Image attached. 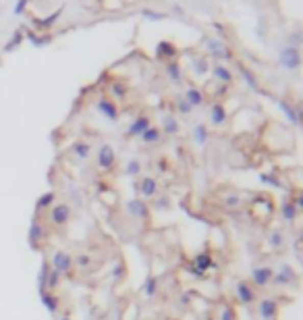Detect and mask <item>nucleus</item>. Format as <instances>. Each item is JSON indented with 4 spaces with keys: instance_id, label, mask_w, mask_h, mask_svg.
Instances as JSON below:
<instances>
[{
    "instance_id": "37",
    "label": "nucleus",
    "mask_w": 303,
    "mask_h": 320,
    "mask_svg": "<svg viewBox=\"0 0 303 320\" xmlns=\"http://www.w3.org/2000/svg\"><path fill=\"white\" fill-rule=\"evenodd\" d=\"M112 94H114V98H125V96H127V85L125 83H112Z\"/></svg>"
},
{
    "instance_id": "21",
    "label": "nucleus",
    "mask_w": 303,
    "mask_h": 320,
    "mask_svg": "<svg viewBox=\"0 0 303 320\" xmlns=\"http://www.w3.org/2000/svg\"><path fill=\"white\" fill-rule=\"evenodd\" d=\"M281 216H283L285 222H295V220H297L299 210H297V206L293 204V200H285V202L281 204Z\"/></svg>"
},
{
    "instance_id": "32",
    "label": "nucleus",
    "mask_w": 303,
    "mask_h": 320,
    "mask_svg": "<svg viewBox=\"0 0 303 320\" xmlns=\"http://www.w3.org/2000/svg\"><path fill=\"white\" fill-rule=\"evenodd\" d=\"M60 275L58 270H54V268H48V277H46V291H54L56 287H58V283H60Z\"/></svg>"
},
{
    "instance_id": "39",
    "label": "nucleus",
    "mask_w": 303,
    "mask_h": 320,
    "mask_svg": "<svg viewBox=\"0 0 303 320\" xmlns=\"http://www.w3.org/2000/svg\"><path fill=\"white\" fill-rule=\"evenodd\" d=\"M220 320H237V312L233 306H224L220 312Z\"/></svg>"
},
{
    "instance_id": "29",
    "label": "nucleus",
    "mask_w": 303,
    "mask_h": 320,
    "mask_svg": "<svg viewBox=\"0 0 303 320\" xmlns=\"http://www.w3.org/2000/svg\"><path fill=\"white\" fill-rule=\"evenodd\" d=\"M191 67H193V71H195V75H206V73H210V62H208V58L206 56H195L193 60H191Z\"/></svg>"
},
{
    "instance_id": "23",
    "label": "nucleus",
    "mask_w": 303,
    "mask_h": 320,
    "mask_svg": "<svg viewBox=\"0 0 303 320\" xmlns=\"http://www.w3.org/2000/svg\"><path fill=\"white\" fill-rule=\"evenodd\" d=\"M71 152L77 160H87L89 154H92V144H87V142H75L71 146Z\"/></svg>"
},
{
    "instance_id": "8",
    "label": "nucleus",
    "mask_w": 303,
    "mask_h": 320,
    "mask_svg": "<svg viewBox=\"0 0 303 320\" xmlns=\"http://www.w3.org/2000/svg\"><path fill=\"white\" fill-rule=\"evenodd\" d=\"M52 268L54 270H58L60 275H71V270H73V256L69 254V252H54L52 254Z\"/></svg>"
},
{
    "instance_id": "11",
    "label": "nucleus",
    "mask_w": 303,
    "mask_h": 320,
    "mask_svg": "<svg viewBox=\"0 0 303 320\" xmlns=\"http://www.w3.org/2000/svg\"><path fill=\"white\" fill-rule=\"evenodd\" d=\"M229 121V112H226V106L222 102H214L210 106V123L214 127H222L224 123Z\"/></svg>"
},
{
    "instance_id": "35",
    "label": "nucleus",
    "mask_w": 303,
    "mask_h": 320,
    "mask_svg": "<svg viewBox=\"0 0 303 320\" xmlns=\"http://www.w3.org/2000/svg\"><path fill=\"white\" fill-rule=\"evenodd\" d=\"M287 44L295 46V48H301L303 46V31H293V34H289L287 36Z\"/></svg>"
},
{
    "instance_id": "22",
    "label": "nucleus",
    "mask_w": 303,
    "mask_h": 320,
    "mask_svg": "<svg viewBox=\"0 0 303 320\" xmlns=\"http://www.w3.org/2000/svg\"><path fill=\"white\" fill-rule=\"evenodd\" d=\"M54 204H56V194H54V191H46V194H42L36 200V212H44V210L52 208Z\"/></svg>"
},
{
    "instance_id": "1",
    "label": "nucleus",
    "mask_w": 303,
    "mask_h": 320,
    "mask_svg": "<svg viewBox=\"0 0 303 320\" xmlns=\"http://www.w3.org/2000/svg\"><path fill=\"white\" fill-rule=\"evenodd\" d=\"M303 65V54H301V48H295V46H289L285 44L281 50H279V67L289 71V73H295L299 71Z\"/></svg>"
},
{
    "instance_id": "33",
    "label": "nucleus",
    "mask_w": 303,
    "mask_h": 320,
    "mask_svg": "<svg viewBox=\"0 0 303 320\" xmlns=\"http://www.w3.org/2000/svg\"><path fill=\"white\" fill-rule=\"evenodd\" d=\"M125 175H127V177H137V175H141V163H139L137 158H131L129 163H127Z\"/></svg>"
},
{
    "instance_id": "26",
    "label": "nucleus",
    "mask_w": 303,
    "mask_h": 320,
    "mask_svg": "<svg viewBox=\"0 0 303 320\" xmlns=\"http://www.w3.org/2000/svg\"><path fill=\"white\" fill-rule=\"evenodd\" d=\"M40 295H42V304H44V308H46L50 314H56L58 308H60V300H58L52 291H44V293H40Z\"/></svg>"
},
{
    "instance_id": "41",
    "label": "nucleus",
    "mask_w": 303,
    "mask_h": 320,
    "mask_svg": "<svg viewBox=\"0 0 303 320\" xmlns=\"http://www.w3.org/2000/svg\"><path fill=\"white\" fill-rule=\"evenodd\" d=\"M260 179H262V183H266V185H272V187H279V185H281V181H279L276 177H270V175H262Z\"/></svg>"
},
{
    "instance_id": "40",
    "label": "nucleus",
    "mask_w": 303,
    "mask_h": 320,
    "mask_svg": "<svg viewBox=\"0 0 303 320\" xmlns=\"http://www.w3.org/2000/svg\"><path fill=\"white\" fill-rule=\"evenodd\" d=\"M224 206H226V208H239V206H241V198L235 196V194H231V196H226Z\"/></svg>"
},
{
    "instance_id": "9",
    "label": "nucleus",
    "mask_w": 303,
    "mask_h": 320,
    "mask_svg": "<svg viewBox=\"0 0 303 320\" xmlns=\"http://www.w3.org/2000/svg\"><path fill=\"white\" fill-rule=\"evenodd\" d=\"M116 165V152L110 144H102L98 150V169L100 171H110Z\"/></svg>"
},
{
    "instance_id": "14",
    "label": "nucleus",
    "mask_w": 303,
    "mask_h": 320,
    "mask_svg": "<svg viewBox=\"0 0 303 320\" xmlns=\"http://www.w3.org/2000/svg\"><path fill=\"white\" fill-rule=\"evenodd\" d=\"M147 127H152L149 117H147V115H139V117L129 125L127 135H129V138H141V133L147 129Z\"/></svg>"
},
{
    "instance_id": "3",
    "label": "nucleus",
    "mask_w": 303,
    "mask_h": 320,
    "mask_svg": "<svg viewBox=\"0 0 303 320\" xmlns=\"http://www.w3.org/2000/svg\"><path fill=\"white\" fill-rule=\"evenodd\" d=\"M206 52L212 58H216V60H233V50L224 42H220L216 38H208L206 40Z\"/></svg>"
},
{
    "instance_id": "27",
    "label": "nucleus",
    "mask_w": 303,
    "mask_h": 320,
    "mask_svg": "<svg viewBox=\"0 0 303 320\" xmlns=\"http://www.w3.org/2000/svg\"><path fill=\"white\" fill-rule=\"evenodd\" d=\"M179 131H181V125H179L176 117H172V115L164 117V121H162V133H166V135H176Z\"/></svg>"
},
{
    "instance_id": "25",
    "label": "nucleus",
    "mask_w": 303,
    "mask_h": 320,
    "mask_svg": "<svg viewBox=\"0 0 303 320\" xmlns=\"http://www.w3.org/2000/svg\"><path fill=\"white\" fill-rule=\"evenodd\" d=\"M208 140H210V129H208V125L197 123V125L193 127V142H195L197 146H206Z\"/></svg>"
},
{
    "instance_id": "48",
    "label": "nucleus",
    "mask_w": 303,
    "mask_h": 320,
    "mask_svg": "<svg viewBox=\"0 0 303 320\" xmlns=\"http://www.w3.org/2000/svg\"><path fill=\"white\" fill-rule=\"evenodd\" d=\"M58 320H71V318H69V316H65V318H58Z\"/></svg>"
},
{
    "instance_id": "7",
    "label": "nucleus",
    "mask_w": 303,
    "mask_h": 320,
    "mask_svg": "<svg viewBox=\"0 0 303 320\" xmlns=\"http://www.w3.org/2000/svg\"><path fill=\"white\" fill-rule=\"evenodd\" d=\"M272 277H274V268L272 266H256L251 270V283L256 289H266L268 285H272Z\"/></svg>"
},
{
    "instance_id": "15",
    "label": "nucleus",
    "mask_w": 303,
    "mask_h": 320,
    "mask_svg": "<svg viewBox=\"0 0 303 320\" xmlns=\"http://www.w3.org/2000/svg\"><path fill=\"white\" fill-rule=\"evenodd\" d=\"M98 112H100L102 117H106L108 121H116V119H118V106H116V102L110 100V98H100V100H98Z\"/></svg>"
},
{
    "instance_id": "17",
    "label": "nucleus",
    "mask_w": 303,
    "mask_h": 320,
    "mask_svg": "<svg viewBox=\"0 0 303 320\" xmlns=\"http://www.w3.org/2000/svg\"><path fill=\"white\" fill-rule=\"evenodd\" d=\"M212 75H214V79L218 81V83H222V85H231L233 83V71L226 67V65H222V62H216L214 67H212Z\"/></svg>"
},
{
    "instance_id": "44",
    "label": "nucleus",
    "mask_w": 303,
    "mask_h": 320,
    "mask_svg": "<svg viewBox=\"0 0 303 320\" xmlns=\"http://www.w3.org/2000/svg\"><path fill=\"white\" fill-rule=\"evenodd\" d=\"M112 275H114V279H123V277H125V266H123V264L116 266V268L112 270Z\"/></svg>"
},
{
    "instance_id": "10",
    "label": "nucleus",
    "mask_w": 303,
    "mask_h": 320,
    "mask_svg": "<svg viewBox=\"0 0 303 320\" xmlns=\"http://www.w3.org/2000/svg\"><path fill=\"white\" fill-rule=\"evenodd\" d=\"M137 191L141 194V198L149 200L158 196V181L154 177H141V181L137 183Z\"/></svg>"
},
{
    "instance_id": "45",
    "label": "nucleus",
    "mask_w": 303,
    "mask_h": 320,
    "mask_svg": "<svg viewBox=\"0 0 303 320\" xmlns=\"http://www.w3.org/2000/svg\"><path fill=\"white\" fill-rule=\"evenodd\" d=\"M189 272H191V277H195V279H201V281L206 279V272H201V270H197L195 266H191V268H189Z\"/></svg>"
},
{
    "instance_id": "38",
    "label": "nucleus",
    "mask_w": 303,
    "mask_h": 320,
    "mask_svg": "<svg viewBox=\"0 0 303 320\" xmlns=\"http://www.w3.org/2000/svg\"><path fill=\"white\" fill-rule=\"evenodd\" d=\"M176 110H179V115H189L193 108L189 106V102H187L185 98H179V100H176Z\"/></svg>"
},
{
    "instance_id": "42",
    "label": "nucleus",
    "mask_w": 303,
    "mask_h": 320,
    "mask_svg": "<svg viewBox=\"0 0 303 320\" xmlns=\"http://www.w3.org/2000/svg\"><path fill=\"white\" fill-rule=\"evenodd\" d=\"M77 264L79 266H89L92 264V258H89L87 254H81V256H77Z\"/></svg>"
},
{
    "instance_id": "34",
    "label": "nucleus",
    "mask_w": 303,
    "mask_h": 320,
    "mask_svg": "<svg viewBox=\"0 0 303 320\" xmlns=\"http://www.w3.org/2000/svg\"><path fill=\"white\" fill-rule=\"evenodd\" d=\"M239 71H241V75H243V79H245V83L251 87V89H260L258 87V83H256V77H254V73L247 69V67H243V65H239Z\"/></svg>"
},
{
    "instance_id": "12",
    "label": "nucleus",
    "mask_w": 303,
    "mask_h": 320,
    "mask_svg": "<svg viewBox=\"0 0 303 320\" xmlns=\"http://www.w3.org/2000/svg\"><path fill=\"white\" fill-rule=\"evenodd\" d=\"M276 104H279V108L287 115V119H289L293 125H301V123H303V108H297L295 104H289L287 100H279Z\"/></svg>"
},
{
    "instance_id": "16",
    "label": "nucleus",
    "mask_w": 303,
    "mask_h": 320,
    "mask_svg": "<svg viewBox=\"0 0 303 320\" xmlns=\"http://www.w3.org/2000/svg\"><path fill=\"white\" fill-rule=\"evenodd\" d=\"M183 98L189 102V106H191V108H199V106L206 102V94H204L199 87L189 85V87L185 89V96H183Z\"/></svg>"
},
{
    "instance_id": "36",
    "label": "nucleus",
    "mask_w": 303,
    "mask_h": 320,
    "mask_svg": "<svg viewBox=\"0 0 303 320\" xmlns=\"http://www.w3.org/2000/svg\"><path fill=\"white\" fill-rule=\"evenodd\" d=\"M46 277H48V264H42L40 275H38V289H40V293L46 291Z\"/></svg>"
},
{
    "instance_id": "19",
    "label": "nucleus",
    "mask_w": 303,
    "mask_h": 320,
    "mask_svg": "<svg viewBox=\"0 0 303 320\" xmlns=\"http://www.w3.org/2000/svg\"><path fill=\"white\" fill-rule=\"evenodd\" d=\"M193 266L197 270H201V272H208L210 268H214L216 264H214V258H212L210 252H199L195 258H193Z\"/></svg>"
},
{
    "instance_id": "24",
    "label": "nucleus",
    "mask_w": 303,
    "mask_h": 320,
    "mask_svg": "<svg viewBox=\"0 0 303 320\" xmlns=\"http://www.w3.org/2000/svg\"><path fill=\"white\" fill-rule=\"evenodd\" d=\"M166 75H168V79H170L172 83H181V81H183V69H181L179 60L166 62Z\"/></svg>"
},
{
    "instance_id": "4",
    "label": "nucleus",
    "mask_w": 303,
    "mask_h": 320,
    "mask_svg": "<svg viewBox=\"0 0 303 320\" xmlns=\"http://www.w3.org/2000/svg\"><path fill=\"white\" fill-rule=\"evenodd\" d=\"M235 293H237L239 304H243V306H251L258 300V289L254 287L251 281H239L235 287Z\"/></svg>"
},
{
    "instance_id": "46",
    "label": "nucleus",
    "mask_w": 303,
    "mask_h": 320,
    "mask_svg": "<svg viewBox=\"0 0 303 320\" xmlns=\"http://www.w3.org/2000/svg\"><path fill=\"white\" fill-rule=\"evenodd\" d=\"M293 204L297 206V210H299V212H303V191H301V194L295 198V202H293Z\"/></svg>"
},
{
    "instance_id": "18",
    "label": "nucleus",
    "mask_w": 303,
    "mask_h": 320,
    "mask_svg": "<svg viewBox=\"0 0 303 320\" xmlns=\"http://www.w3.org/2000/svg\"><path fill=\"white\" fill-rule=\"evenodd\" d=\"M127 212L135 218H147L149 214V206L143 200H129L127 202Z\"/></svg>"
},
{
    "instance_id": "2",
    "label": "nucleus",
    "mask_w": 303,
    "mask_h": 320,
    "mask_svg": "<svg viewBox=\"0 0 303 320\" xmlns=\"http://www.w3.org/2000/svg\"><path fill=\"white\" fill-rule=\"evenodd\" d=\"M297 272L291 264H281L276 270H274V277H272V285L274 287H291V285H297Z\"/></svg>"
},
{
    "instance_id": "28",
    "label": "nucleus",
    "mask_w": 303,
    "mask_h": 320,
    "mask_svg": "<svg viewBox=\"0 0 303 320\" xmlns=\"http://www.w3.org/2000/svg\"><path fill=\"white\" fill-rule=\"evenodd\" d=\"M158 277H154V275H149L147 279H145V283H143V287H141V291H143V295L145 298H154L156 293H158Z\"/></svg>"
},
{
    "instance_id": "31",
    "label": "nucleus",
    "mask_w": 303,
    "mask_h": 320,
    "mask_svg": "<svg viewBox=\"0 0 303 320\" xmlns=\"http://www.w3.org/2000/svg\"><path fill=\"white\" fill-rule=\"evenodd\" d=\"M42 237H44L42 225H40V222H34L32 229H29V243H32V247H38V243L42 241Z\"/></svg>"
},
{
    "instance_id": "6",
    "label": "nucleus",
    "mask_w": 303,
    "mask_h": 320,
    "mask_svg": "<svg viewBox=\"0 0 303 320\" xmlns=\"http://www.w3.org/2000/svg\"><path fill=\"white\" fill-rule=\"evenodd\" d=\"M71 206L69 204H65V202H58V204H54L52 208H50V222L54 227H65L67 222L71 220Z\"/></svg>"
},
{
    "instance_id": "30",
    "label": "nucleus",
    "mask_w": 303,
    "mask_h": 320,
    "mask_svg": "<svg viewBox=\"0 0 303 320\" xmlns=\"http://www.w3.org/2000/svg\"><path fill=\"white\" fill-rule=\"evenodd\" d=\"M268 243H270V247H274V249H283V247H285V233H283L281 229L270 231Z\"/></svg>"
},
{
    "instance_id": "43",
    "label": "nucleus",
    "mask_w": 303,
    "mask_h": 320,
    "mask_svg": "<svg viewBox=\"0 0 303 320\" xmlns=\"http://www.w3.org/2000/svg\"><path fill=\"white\" fill-rule=\"evenodd\" d=\"M168 206H170V200H168V198H160V200L156 202V208H158V210H168Z\"/></svg>"
},
{
    "instance_id": "47",
    "label": "nucleus",
    "mask_w": 303,
    "mask_h": 320,
    "mask_svg": "<svg viewBox=\"0 0 303 320\" xmlns=\"http://www.w3.org/2000/svg\"><path fill=\"white\" fill-rule=\"evenodd\" d=\"M158 169H160V171H166V169H168L166 158H160V160H158Z\"/></svg>"
},
{
    "instance_id": "49",
    "label": "nucleus",
    "mask_w": 303,
    "mask_h": 320,
    "mask_svg": "<svg viewBox=\"0 0 303 320\" xmlns=\"http://www.w3.org/2000/svg\"><path fill=\"white\" fill-rule=\"evenodd\" d=\"M301 241H303V229H301Z\"/></svg>"
},
{
    "instance_id": "13",
    "label": "nucleus",
    "mask_w": 303,
    "mask_h": 320,
    "mask_svg": "<svg viewBox=\"0 0 303 320\" xmlns=\"http://www.w3.org/2000/svg\"><path fill=\"white\" fill-rule=\"evenodd\" d=\"M176 54H179V48H176L172 42H168V40L158 42V46H156V56H158L160 60L170 62V60H174V58H176Z\"/></svg>"
},
{
    "instance_id": "20",
    "label": "nucleus",
    "mask_w": 303,
    "mask_h": 320,
    "mask_svg": "<svg viewBox=\"0 0 303 320\" xmlns=\"http://www.w3.org/2000/svg\"><path fill=\"white\" fill-rule=\"evenodd\" d=\"M139 140H141L145 146H156V144L162 142V129H160V127H154V125H152V127H147V129L141 133Z\"/></svg>"
},
{
    "instance_id": "5",
    "label": "nucleus",
    "mask_w": 303,
    "mask_h": 320,
    "mask_svg": "<svg viewBox=\"0 0 303 320\" xmlns=\"http://www.w3.org/2000/svg\"><path fill=\"white\" fill-rule=\"evenodd\" d=\"M281 310V302L274 298H264L258 302V316L262 320H276Z\"/></svg>"
}]
</instances>
